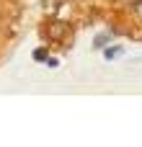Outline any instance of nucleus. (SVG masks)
I'll return each instance as SVG.
<instances>
[{
    "label": "nucleus",
    "instance_id": "f03ea898",
    "mask_svg": "<svg viewBox=\"0 0 142 147\" xmlns=\"http://www.w3.org/2000/svg\"><path fill=\"white\" fill-rule=\"evenodd\" d=\"M119 54H122V47H106V49H103V57H106V59H116Z\"/></svg>",
    "mask_w": 142,
    "mask_h": 147
},
{
    "label": "nucleus",
    "instance_id": "f257e3e1",
    "mask_svg": "<svg viewBox=\"0 0 142 147\" xmlns=\"http://www.w3.org/2000/svg\"><path fill=\"white\" fill-rule=\"evenodd\" d=\"M47 34H49L52 41H62V39L70 36V23H65V21H52V23L47 26Z\"/></svg>",
    "mask_w": 142,
    "mask_h": 147
},
{
    "label": "nucleus",
    "instance_id": "7ed1b4c3",
    "mask_svg": "<svg viewBox=\"0 0 142 147\" xmlns=\"http://www.w3.org/2000/svg\"><path fill=\"white\" fill-rule=\"evenodd\" d=\"M109 39H111L109 34H98V36L93 39V47H96V49H101V47H106V44H109Z\"/></svg>",
    "mask_w": 142,
    "mask_h": 147
},
{
    "label": "nucleus",
    "instance_id": "20e7f679",
    "mask_svg": "<svg viewBox=\"0 0 142 147\" xmlns=\"http://www.w3.org/2000/svg\"><path fill=\"white\" fill-rule=\"evenodd\" d=\"M36 62H47V49L44 47H39V49H34V54H31Z\"/></svg>",
    "mask_w": 142,
    "mask_h": 147
}]
</instances>
